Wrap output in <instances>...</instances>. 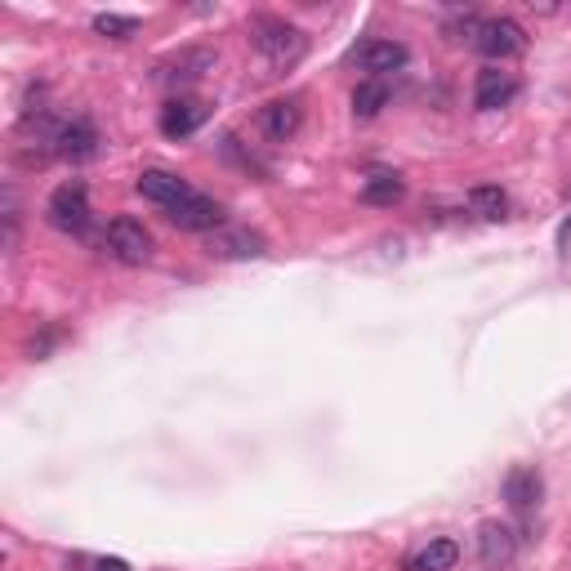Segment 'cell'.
I'll list each match as a JSON object with an SVG mask.
<instances>
[{"label":"cell","instance_id":"cell-6","mask_svg":"<svg viewBox=\"0 0 571 571\" xmlns=\"http://www.w3.org/2000/svg\"><path fill=\"white\" fill-rule=\"evenodd\" d=\"M214 63H219V54H214V49H206V45H188V49H179V54H170V59L156 68V81H165V85H184V81L206 77Z\"/></svg>","mask_w":571,"mask_h":571},{"label":"cell","instance_id":"cell-5","mask_svg":"<svg viewBox=\"0 0 571 571\" xmlns=\"http://www.w3.org/2000/svg\"><path fill=\"white\" fill-rule=\"evenodd\" d=\"M474 45L487 54V59H513V54H523L527 32L513 19H482L474 27Z\"/></svg>","mask_w":571,"mask_h":571},{"label":"cell","instance_id":"cell-8","mask_svg":"<svg viewBox=\"0 0 571 571\" xmlns=\"http://www.w3.org/2000/svg\"><path fill=\"white\" fill-rule=\"evenodd\" d=\"M478 558L491 571L509 567L513 558H518V532H513L509 523H482L478 527Z\"/></svg>","mask_w":571,"mask_h":571},{"label":"cell","instance_id":"cell-21","mask_svg":"<svg viewBox=\"0 0 571 571\" xmlns=\"http://www.w3.org/2000/svg\"><path fill=\"white\" fill-rule=\"evenodd\" d=\"M94 571H130V567H126V558H98Z\"/></svg>","mask_w":571,"mask_h":571},{"label":"cell","instance_id":"cell-20","mask_svg":"<svg viewBox=\"0 0 571 571\" xmlns=\"http://www.w3.org/2000/svg\"><path fill=\"white\" fill-rule=\"evenodd\" d=\"M94 32L107 36V40H130L139 32V19H126V14H94Z\"/></svg>","mask_w":571,"mask_h":571},{"label":"cell","instance_id":"cell-14","mask_svg":"<svg viewBox=\"0 0 571 571\" xmlns=\"http://www.w3.org/2000/svg\"><path fill=\"white\" fill-rule=\"evenodd\" d=\"M504 500H509V509H518V513H527V509H536L540 504V496H545V482H540V474L536 469H527V465H518V469H509L504 474Z\"/></svg>","mask_w":571,"mask_h":571},{"label":"cell","instance_id":"cell-19","mask_svg":"<svg viewBox=\"0 0 571 571\" xmlns=\"http://www.w3.org/2000/svg\"><path fill=\"white\" fill-rule=\"evenodd\" d=\"M469 206H474V214H482V219H504L509 197H504L496 184H482V188L469 193Z\"/></svg>","mask_w":571,"mask_h":571},{"label":"cell","instance_id":"cell-4","mask_svg":"<svg viewBox=\"0 0 571 571\" xmlns=\"http://www.w3.org/2000/svg\"><path fill=\"white\" fill-rule=\"evenodd\" d=\"M45 143L54 156H63V161H90L98 152V130L85 121V117H72V121H59V126H49L45 130Z\"/></svg>","mask_w":571,"mask_h":571},{"label":"cell","instance_id":"cell-3","mask_svg":"<svg viewBox=\"0 0 571 571\" xmlns=\"http://www.w3.org/2000/svg\"><path fill=\"white\" fill-rule=\"evenodd\" d=\"M103 242H107L112 259H121V264H130V268H139V264L152 259V233H148V228H143L139 219H130V214L112 219Z\"/></svg>","mask_w":571,"mask_h":571},{"label":"cell","instance_id":"cell-9","mask_svg":"<svg viewBox=\"0 0 571 571\" xmlns=\"http://www.w3.org/2000/svg\"><path fill=\"white\" fill-rule=\"evenodd\" d=\"M206 250L214 259H259L264 255V237L255 233V228H214Z\"/></svg>","mask_w":571,"mask_h":571},{"label":"cell","instance_id":"cell-10","mask_svg":"<svg viewBox=\"0 0 571 571\" xmlns=\"http://www.w3.org/2000/svg\"><path fill=\"white\" fill-rule=\"evenodd\" d=\"M170 223L184 228V233H214V228L223 223V206L214 197L193 193L188 201H179L175 210H170Z\"/></svg>","mask_w":571,"mask_h":571},{"label":"cell","instance_id":"cell-17","mask_svg":"<svg viewBox=\"0 0 571 571\" xmlns=\"http://www.w3.org/2000/svg\"><path fill=\"white\" fill-rule=\"evenodd\" d=\"M384 103H388V85L384 81H362L353 90V117L371 121V117H380V112H384Z\"/></svg>","mask_w":571,"mask_h":571},{"label":"cell","instance_id":"cell-11","mask_svg":"<svg viewBox=\"0 0 571 571\" xmlns=\"http://www.w3.org/2000/svg\"><path fill=\"white\" fill-rule=\"evenodd\" d=\"M407 45L403 40H366L362 49H358V68L362 72H371V81H384L388 72H397V68H407Z\"/></svg>","mask_w":571,"mask_h":571},{"label":"cell","instance_id":"cell-1","mask_svg":"<svg viewBox=\"0 0 571 571\" xmlns=\"http://www.w3.org/2000/svg\"><path fill=\"white\" fill-rule=\"evenodd\" d=\"M250 45L264 54L268 63H295L300 54H304V36L286 23V19H272V14H259L250 19Z\"/></svg>","mask_w":571,"mask_h":571},{"label":"cell","instance_id":"cell-7","mask_svg":"<svg viewBox=\"0 0 571 571\" xmlns=\"http://www.w3.org/2000/svg\"><path fill=\"white\" fill-rule=\"evenodd\" d=\"M206 117H210V107L201 98H170L161 107V135L165 139H188L206 126Z\"/></svg>","mask_w":571,"mask_h":571},{"label":"cell","instance_id":"cell-15","mask_svg":"<svg viewBox=\"0 0 571 571\" xmlns=\"http://www.w3.org/2000/svg\"><path fill=\"white\" fill-rule=\"evenodd\" d=\"M300 121H304V112H300V103H295V98L268 103V107H264V117H259V126H264V135H268L272 143H286V139H295Z\"/></svg>","mask_w":571,"mask_h":571},{"label":"cell","instance_id":"cell-13","mask_svg":"<svg viewBox=\"0 0 571 571\" xmlns=\"http://www.w3.org/2000/svg\"><path fill=\"white\" fill-rule=\"evenodd\" d=\"M513 94H518V81H513L509 72H500V68H487V72H478L474 107L478 112H500V107L513 103Z\"/></svg>","mask_w":571,"mask_h":571},{"label":"cell","instance_id":"cell-12","mask_svg":"<svg viewBox=\"0 0 571 571\" xmlns=\"http://www.w3.org/2000/svg\"><path fill=\"white\" fill-rule=\"evenodd\" d=\"M135 188H139L143 201H156V206H165V210H175L179 201L193 197V188H188L179 175H170V170H143Z\"/></svg>","mask_w":571,"mask_h":571},{"label":"cell","instance_id":"cell-2","mask_svg":"<svg viewBox=\"0 0 571 571\" xmlns=\"http://www.w3.org/2000/svg\"><path fill=\"white\" fill-rule=\"evenodd\" d=\"M45 219L59 228V233H85L90 228V193L81 179L72 184H59L49 193V206H45Z\"/></svg>","mask_w":571,"mask_h":571},{"label":"cell","instance_id":"cell-16","mask_svg":"<svg viewBox=\"0 0 571 571\" xmlns=\"http://www.w3.org/2000/svg\"><path fill=\"white\" fill-rule=\"evenodd\" d=\"M455 562H461V545L455 540H429L420 553H411L407 571H451Z\"/></svg>","mask_w":571,"mask_h":571},{"label":"cell","instance_id":"cell-18","mask_svg":"<svg viewBox=\"0 0 571 571\" xmlns=\"http://www.w3.org/2000/svg\"><path fill=\"white\" fill-rule=\"evenodd\" d=\"M403 179L397 175H371L366 184H362V201L366 206H393V201H403Z\"/></svg>","mask_w":571,"mask_h":571}]
</instances>
